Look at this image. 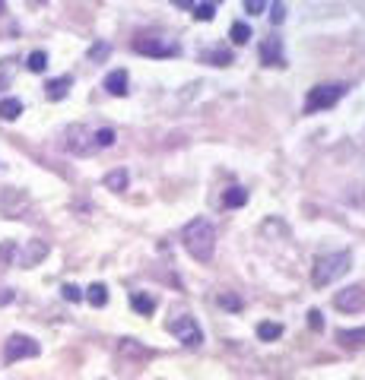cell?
Wrapping results in <instances>:
<instances>
[{
  "label": "cell",
  "mask_w": 365,
  "mask_h": 380,
  "mask_svg": "<svg viewBox=\"0 0 365 380\" xmlns=\"http://www.w3.org/2000/svg\"><path fill=\"white\" fill-rule=\"evenodd\" d=\"M86 301H89L92 308H105V304H109V289H105L102 282H92L89 289H86Z\"/></svg>",
  "instance_id": "obj_14"
},
{
  "label": "cell",
  "mask_w": 365,
  "mask_h": 380,
  "mask_svg": "<svg viewBox=\"0 0 365 380\" xmlns=\"http://www.w3.org/2000/svg\"><path fill=\"white\" fill-rule=\"evenodd\" d=\"M4 10H7V4H0V13H4Z\"/></svg>",
  "instance_id": "obj_34"
},
{
  "label": "cell",
  "mask_w": 365,
  "mask_h": 380,
  "mask_svg": "<svg viewBox=\"0 0 365 380\" xmlns=\"http://www.w3.org/2000/svg\"><path fill=\"white\" fill-rule=\"evenodd\" d=\"M105 187L109 190H128V171L124 168H115V171H109V175H105Z\"/></svg>",
  "instance_id": "obj_18"
},
{
  "label": "cell",
  "mask_w": 365,
  "mask_h": 380,
  "mask_svg": "<svg viewBox=\"0 0 365 380\" xmlns=\"http://www.w3.org/2000/svg\"><path fill=\"white\" fill-rule=\"evenodd\" d=\"M105 92L109 95H128V70H111L109 76H105Z\"/></svg>",
  "instance_id": "obj_10"
},
{
  "label": "cell",
  "mask_w": 365,
  "mask_h": 380,
  "mask_svg": "<svg viewBox=\"0 0 365 380\" xmlns=\"http://www.w3.org/2000/svg\"><path fill=\"white\" fill-rule=\"evenodd\" d=\"M61 295H64L67 301H73V304H77V301H83V291H80L77 285H70V282H67L64 289H61Z\"/></svg>",
  "instance_id": "obj_30"
},
{
  "label": "cell",
  "mask_w": 365,
  "mask_h": 380,
  "mask_svg": "<svg viewBox=\"0 0 365 380\" xmlns=\"http://www.w3.org/2000/svg\"><path fill=\"white\" fill-rule=\"evenodd\" d=\"M134 51L137 54H147V57H178L181 44L166 35H140V38H134Z\"/></svg>",
  "instance_id": "obj_5"
},
{
  "label": "cell",
  "mask_w": 365,
  "mask_h": 380,
  "mask_svg": "<svg viewBox=\"0 0 365 380\" xmlns=\"http://www.w3.org/2000/svg\"><path fill=\"white\" fill-rule=\"evenodd\" d=\"M308 327H311V329H324V314H321L318 308L308 310Z\"/></svg>",
  "instance_id": "obj_32"
},
{
  "label": "cell",
  "mask_w": 365,
  "mask_h": 380,
  "mask_svg": "<svg viewBox=\"0 0 365 380\" xmlns=\"http://www.w3.org/2000/svg\"><path fill=\"white\" fill-rule=\"evenodd\" d=\"M42 352V346L32 339V336H23V333H13L4 346V361L13 365V361H23V358H35Z\"/></svg>",
  "instance_id": "obj_7"
},
{
  "label": "cell",
  "mask_w": 365,
  "mask_h": 380,
  "mask_svg": "<svg viewBox=\"0 0 365 380\" xmlns=\"http://www.w3.org/2000/svg\"><path fill=\"white\" fill-rule=\"evenodd\" d=\"M229 38H232V44H248V38H251V25L248 23H232V29H229Z\"/></svg>",
  "instance_id": "obj_21"
},
{
  "label": "cell",
  "mask_w": 365,
  "mask_h": 380,
  "mask_svg": "<svg viewBox=\"0 0 365 380\" xmlns=\"http://www.w3.org/2000/svg\"><path fill=\"white\" fill-rule=\"evenodd\" d=\"M109 51H111V44H109V42H99V44H92V48H89V61H92V63L105 61V57H109Z\"/></svg>",
  "instance_id": "obj_26"
},
{
  "label": "cell",
  "mask_w": 365,
  "mask_h": 380,
  "mask_svg": "<svg viewBox=\"0 0 365 380\" xmlns=\"http://www.w3.org/2000/svg\"><path fill=\"white\" fill-rule=\"evenodd\" d=\"M261 61L267 67H286V57H283V42L280 38H264L261 42Z\"/></svg>",
  "instance_id": "obj_9"
},
{
  "label": "cell",
  "mask_w": 365,
  "mask_h": 380,
  "mask_svg": "<svg viewBox=\"0 0 365 380\" xmlns=\"http://www.w3.org/2000/svg\"><path fill=\"white\" fill-rule=\"evenodd\" d=\"M194 19H200V23H210L213 16H216V4H194Z\"/></svg>",
  "instance_id": "obj_23"
},
{
  "label": "cell",
  "mask_w": 365,
  "mask_h": 380,
  "mask_svg": "<svg viewBox=\"0 0 365 380\" xmlns=\"http://www.w3.org/2000/svg\"><path fill=\"white\" fill-rule=\"evenodd\" d=\"M204 61H206V63H213V67H229V63H232V51H225V48H213V51H206V54H204Z\"/></svg>",
  "instance_id": "obj_20"
},
{
  "label": "cell",
  "mask_w": 365,
  "mask_h": 380,
  "mask_svg": "<svg viewBox=\"0 0 365 380\" xmlns=\"http://www.w3.org/2000/svg\"><path fill=\"white\" fill-rule=\"evenodd\" d=\"M45 253H48L45 241H32V244L26 247V253H23V266H35L39 260H45Z\"/></svg>",
  "instance_id": "obj_13"
},
{
  "label": "cell",
  "mask_w": 365,
  "mask_h": 380,
  "mask_svg": "<svg viewBox=\"0 0 365 380\" xmlns=\"http://www.w3.org/2000/svg\"><path fill=\"white\" fill-rule=\"evenodd\" d=\"M337 342L343 348H359V346H365V327L362 329H340L337 333Z\"/></svg>",
  "instance_id": "obj_12"
},
{
  "label": "cell",
  "mask_w": 365,
  "mask_h": 380,
  "mask_svg": "<svg viewBox=\"0 0 365 380\" xmlns=\"http://www.w3.org/2000/svg\"><path fill=\"white\" fill-rule=\"evenodd\" d=\"M248 203V190L245 187H229L223 194V206H229V209H238V206H245Z\"/></svg>",
  "instance_id": "obj_16"
},
{
  "label": "cell",
  "mask_w": 365,
  "mask_h": 380,
  "mask_svg": "<svg viewBox=\"0 0 365 380\" xmlns=\"http://www.w3.org/2000/svg\"><path fill=\"white\" fill-rule=\"evenodd\" d=\"M264 10H267L264 0H245V13H251V16H261Z\"/></svg>",
  "instance_id": "obj_31"
},
{
  "label": "cell",
  "mask_w": 365,
  "mask_h": 380,
  "mask_svg": "<svg viewBox=\"0 0 365 380\" xmlns=\"http://www.w3.org/2000/svg\"><path fill=\"white\" fill-rule=\"evenodd\" d=\"M96 143H99V149H109L111 143H115V130H111V127H99L96 130Z\"/></svg>",
  "instance_id": "obj_25"
},
{
  "label": "cell",
  "mask_w": 365,
  "mask_h": 380,
  "mask_svg": "<svg viewBox=\"0 0 365 380\" xmlns=\"http://www.w3.org/2000/svg\"><path fill=\"white\" fill-rule=\"evenodd\" d=\"M13 80V61H0V89Z\"/></svg>",
  "instance_id": "obj_27"
},
{
  "label": "cell",
  "mask_w": 365,
  "mask_h": 380,
  "mask_svg": "<svg viewBox=\"0 0 365 380\" xmlns=\"http://www.w3.org/2000/svg\"><path fill=\"white\" fill-rule=\"evenodd\" d=\"M219 308H225V310H242V298L238 295H232V291H219Z\"/></svg>",
  "instance_id": "obj_24"
},
{
  "label": "cell",
  "mask_w": 365,
  "mask_h": 380,
  "mask_svg": "<svg viewBox=\"0 0 365 380\" xmlns=\"http://www.w3.org/2000/svg\"><path fill=\"white\" fill-rule=\"evenodd\" d=\"M13 289H0V308H4V304H10V301H13Z\"/></svg>",
  "instance_id": "obj_33"
},
{
  "label": "cell",
  "mask_w": 365,
  "mask_h": 380,
  "mask_svg": "<svg viewBox=\"0 0 365 380\" xmlns=\"http://www.w3.org/2000/svg\"><path fill=\"white\" fill-rule=\"evenodd\" d=\"M130 308H134L137 314L149 317V314L156 310V298H149V295H140V291H134V295H130Z\"/></svg>",
  "instance_id": "obj_15"
},
{
  "label": "cell",
  "mask_w": 365,
  "mask_h": 380,
  "mask_svg": "<svg viewBox=\"0 0 365 380\" xmlns=\"http://www.w3.org/2000/svg\"><path fill=\"white\" fill-rule=\"evenodd\" d=\"M346 86L343 82H321V86L308 89V99H305V114H318L324 108H333L340 99H343Z\"/></svg>",
  "instance_id": "obj_4"
},
{
  "label": "cell",
  "mask_w": 365,
  "mask_h": 380,
  "mask_svg": "<svg viewBox=\"0 0 365 380\" xmlns=\"http://www.w3.org/2000/svg\"><path fill=\"white\" fill-rule=\"evenodd\" d=\"M333 308L343 314H359L365 308V285H349V289L333 295Z\"/></svg>",
  "instance_id": "obj_8"
},
{
  "label": "cell",
  "mask_w": 365,
  "mask_h": 380,
  "mask_svg": "<svg viewBox=\"0 0 365 380\" xmlns=\"http://www.w3.org/2000/svg\"><path fill=\"white\" fill-rule=\"evenodd\" d=\"M13 257H16V244L13 241H4V244H0V263H10Z\"/></svg>",
  "instance_id": "obj_29"
},
{
  "label": "cell",
  "mask_w": 365,
  "mask_h": 380,
  "mask_svg": "<svg viewBox=\"0 0 365 380\" xmlns=\"http://www.w3.org/2000/svg\"><path fill=\"white\" fill-rule=\"evenodd\" d=\"M267 10H270V23H273V25H280L283 19H286V6H283V4H270Z\"/></svg>",
  "instance_id": "obj_28"
},
{
  "label": "cell",
  "mask_w": 365,
  "mask_h": 380,
  "mask_svg": "<svg viewBox=\"0 0 365 380\" xmlns=\"http://www.w3.org/2000/svg\"><path fill=\"white\" fill-rule=\"evenodd\" d=\"M23 114V101L20 99H4L0 101V118L4 120H16Z\"/></svg>",
  "instance_id": "obj_19"
},
{
  "label": "cell",
  "mask_w": 365,
  "mask_h": 380,
  "mask_svg": "<svg viewBox=\"0 0 365 380\" xmlns=\"http://www.w3.org/2000/svg\"><path fill=\"white\" fill-rule=\"evenodd\" d=\"M280 336H283V323H273V320H264V323H257V339H261V342L280 339Z\"/></svg>",
  "instance_id": "obj_17"
},
{
  "label": "cell",
  "mask_w": 365,
  "mask_h": 380,
  "mask_svg": "<svg viewBox=\"0 0 365 380\" xmlns=\"http://www.w3.org/2000/svg\"><path fill=\"white\" fill-rule=\"evenodd\" d=\"M181 241H185V251L191 253L194 260L210 263L213 251H216V228H213V222H206V219H194L185 225Z\"/></svg>",
  "instance_id": "obj_1"
},
{
  "label": "cell",
  "mask_w": 365,
  "mask_h": 380,
  "mask_svg": "<svg viewBox=\"0 0 365 380\" xmlns=\"http://www.w3.org/2000/svg\"><path fill=\"white\" fill-rule=\"evenodd\" d=\"M168 333H172L175 339H178L181 346H187V348H200V346H204V329H200L197 320L187 317V314L175 317V320L168 323Z\"/></svg>",
  "instance_id": "obj_6"
},
{
  "label": "cell",
  "mask_w": 365,
  "mask_h": 380,
  "mask_svg": "<svg viewBox=\"0 0 365 380\" xmlns=\"http://www.w3.org/2000/svg\"><path fill=\"white\" fill-rule=\"evenodd\" d=\"M26 67L32 70V73H45L48 54H45V51H32V54H29V61H26Z\"/></svg>",
  "instance_id": "obj_22"
},
{
  "label": "cell",
  "mask_w": 365,
  "mask_h": 380,
  "mask_svg": "<svg viewBox=\"0 0 365 380\" xmlns=\"http://www.w3.org/2000/svg\"><path fill=\"white\" fill-rule=\"evenodd\" d=\"M352 266V257L346 251H337V253H324V257L314 260V270H311V282L318 285V289H324V285L337 282L340 276H346Z\"/></svg>",
  "instance_id": "obj_2"
},
{
  "label": "cell",
  "mask_w": 365,
  "mask_h": 380,
  "mask_svg": "<svg viewBox=\"0 0 365 380\" xmlns=\"http://www.w3.org/2000/svg\"><path fill=\"white\" fill-rule=\"evenodd\" d=\"M70 86H73V76H58V80H48L45 82V95L51 101H61V99H67Z\"/></svg>",
  "instance_id": "obj_11"
},
{
  "label": "cell",
  "mask_w": 365,
  "mask_h": 380,
  "mask_svg": "<svg viewBox=\"0 0 365 380\" xmlns=\"http://www.w3.org/2000/svg\"><path fill=\"white\" fill-rule=\"evenodd\" d=\"M96 130L99 127L92 124H70L64 130V149L73 152V156H92V152H99Z\"/></svg>",
  "instance_id": "obj_3"
}]
</instances>
